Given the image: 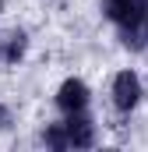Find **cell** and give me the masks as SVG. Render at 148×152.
I'll return each instance as SVG.
<instances>
[{
  "instance_id": "cell-3",
  "label": "cell",
  "mask_w": 148,
  "mask_h": 152,
  "mask_svg": "<svg viewBox=\"0 0 148 152\" xmlns=\"http://www.w3.org/2000/svg\"><path fill=\"white\" fill-rule=\"evenodd\" d=\"M57 106H60L64 113H81V110L88 106V85H85L81 78H67V81L60 85V92H57Z\"/></svg>"
},
{
  "instance_id": "cell-2",
  "label": "cell",
  "mask_w": 148,
  "mask_h": 152,
  "mask_svg": "<svg viewBox=\"0 0 148 152\" xmlns=\"http://www.w3.org/2000/svg\"><path fill=\"white\" fill-rule=\"evenodd\" d=\"M138 103H141V78L134 71H120L113 78V106L123 110V113H131Z\"/></svg>"
},
{
  "instance_id": "cell-6",
  "label": "cell",
  "mask_w": 148,
  "mask_h": 152,
  "mask_svg": "<svg viewBox=\"0 0 148 152\" xmlns=\"http://www.w3.org/2000/svg\"><path fill=\"white\" fill-rule=\"evenodd\" d=\"M4 117H7V113H4V110H0V120H4Z\"/></svg>"
},
{
  "instance_id": "cell-4",
  "label": "cell",
  "mask_w": 148,
  "mask_h": 152,
  "mask_svg": "<svg viewBox=\"0 0 148 152\" xmlns=\"http://www.w3.org/2000/svg\"><path fill=\"white\" fill-rule=\"evenodd\" d=\"M64 134H67V149H88L92 142H95V127H92V120L85 117V110L81 113H67V120H64Z\"/></svg>"
},
{
  "instance_id": "cell-7",
  "label": "cell",
  "mask_w": 148,
  "mask_h": 152,
  "mask_svg": "<svg viewBox=\"0 0 148 152\" xmlns=\"http://www.w3.org/2000/svg\"><path fill=\"white\" fill-rule=\"evenodd\" d=\"M0 7H4V0H0Z\"/></svg>"
},
{
  "instance_id": "cell-8",
  "label": "cell",
  "mask_w": 148,
  "mask_h": 152,
  "mask_svg": "<svg viewBox=\"0 0 148 152\" xmlns=\"http://www.w3.org/2000/svg\"><path fill=\"white\" fill-rule=\"evenodd\" d=\"M145 18H148V14H145Z\"/></svg>"
},
{
  "instance_id": "cell-5",
  "label": "cell",
  "mask_w": 148,
  "mask_h": 152,
  "mask_svg": "<svg viewBox=\"0 0 148 152\" xmlns=\"http://www.w3.org/2000/svg\"><path fill=\"white\" fill-rule=\"evenodd\" d=\"M21 53H25V32H4L0 36V60H7V64H18L21 60Z\"/></svg>"
},
{
  "instance_id": "cell-1",
  "label": "cell",
  "mask_w": 148,
  "mask_h": 152,
  "mask_svg": "<svg viewBox=\"0 0 148 152\" xmlns=\"http://www.w3.org/2000/svg\"><path fill=\"white\" fill-rule=\"evenodd\" d=\"M102 11L120 28H138L145 21V14H148L145 0H102Z\"/></svg>"
}]
</instances>
